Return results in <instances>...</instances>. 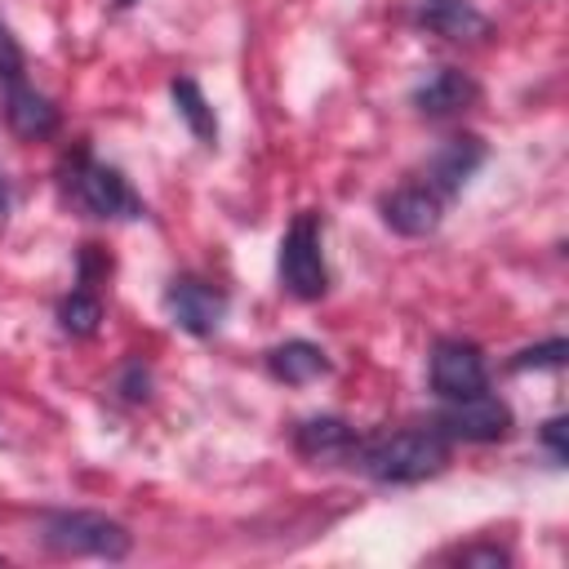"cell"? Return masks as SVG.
Here are the masks:
<instances>
[{"label":"cell","mask_w":569,"mask_h":569,"mask_svg":"<svg viewBox=\"0 0 569 569\" xmlns=\"http://www.w3.org/2000/svg\"><path fill=\"white\" fill-rule=\"evenodd\" d=\"M351 467H360L373 485H422L449 467V440L436 427L360 436Z\"/></svg>","instance_id":"6da1fadb"},{"label":"cell","mask_w":569,"mask_h":569,"mask_svg":"<svg viewBox=\"0 0 569 569\" xmlns=\"http://www.w3.org/2000/svg\"><path fill=\"white\" fill-rule=\"evenodd\" d=\"M62 196L71 209H80L84 218L98 222H138L147 213L142 196L129 187V178L116 164L93 160V151L80 142L67 160H62Z\"/></svg>","instance_id":"7a4b0ae2"},{"label":"cell","mask_w":569,"mask_h":569,"mask_svg":"<svg viewBox=\"0 0 569 569\" xmlns=\"http://www.w3.org/2000/svg\"><path fill=\"white\" fill-rule=\"evenodd\" d=\"M40 542L53 556H93V560H124L133 538L120 520L102 516V511H44L40 516Z\"/></svg>","instance_id":"3957f363"},{"label":"cell","mask_w":569,"mask_h":569,"mask_svg":"<svg viewBox=\"0 0 569 569\" xmlns=\"http://www.w3.org/2000/svg\"><path fill=\"white\" fill-rule=\"evenodd\" d=\"M320 218L316 213H298L289 222V231L280 236V253H276V276L280 289L298 302H316L329 293V262H325V244H320Z\"/></svg>","instance_id":"277c9868"},{"label":"cell","mask_w":569,"mask_h":569,"mask_svg":"<svg viewBox=\"0 0 569 569\" xmlns=\"http://www.w3.org/2000/svg\"><path fill=\"white\" fill-rule=\"evenodd\" d=\"M445 440H467V445H493V440H507L511 427H516V413L502 396L493 391H476V396H462V400H445V409L436 413L431 422Z\"/></svg>","instance_id":"5b68a950"},{"label":"cell","mask_w":569,"mask_h":569,"mask_svg":"<svg viewBox=\"0 0 569 569\" xmlns=\"http://www.w3.org/2000/svg\"><path fill=\"white\" fill-rule=\"evenodd\" d=\"M160 302H164V316L191 338H213L227 320V289L204 276H173Z\"/></svg>","instance_id":"8992f818"},{"label":"cell","mask_w":569,"mask_h":569,"mask_svg":"<svg viewBox=\"0 0 569 569\" xmlns=\"http://www.w3.org/2000/svg\"><path fill=\"white\" fill-rule=\"evenodd\" d=\"M427 378H431V391L440 400H462V396H476L489 387V365H485V351L467 338H440L431 347V360H427Z\"/></svg>","instance_id":"52a82bcc"},{"label":"cell","mask_w":569,"mask_h":569,"mask_svg":"<svg viewBox=\"0 0 569 569\" xmlns=\"http://www.w3.org/2000/svg\"><path fill=\"white\" fill-rule=\"evenodd\" d=\"M0 116H4L9 133L22 138V142H44V138H53L58 124H62V111L53 107V98L40 93L27 76L0 80Z\"/></svg>","instance_id":"ba28073f"},{"label":"cell","mask_w":569,"mask_h":569,"mask_svg":"<svg viewBox=\"0 0 569 569\" xmlns=\"http://www.w3.org/2000/svg\"><path fill=\"white\" fill-rule=\"evenodd\" d=\"M485 156H489V147H485L476 133H453V138H445V142L427 156L422 182H427L440 200H453V196L476 178V169L485 164Z\"/></svg>","instance_id":"9c48e42d"},{"label":"cell","mask_w":569,"mask_h":569,"mask_svg":"<svg viewBox=\"0 0 569 569\" xmlns=\"http://www.w3.org/2000/svg\"><path fill=\"white\" fill-rule=\"evenodd\" d=\"M293 449L316 467H338V462L356 458L360 431L338 413H311V418L293 422Z\"/></svg>","instance_id":"30bf717a"},{"label":"cell","mask_w":569,"mask_h":569,"mask_svg":"<svg viewBox=\"0 0 569 569\" xmlns=\"http://www.w3.org/2000/svg\"><path fill=\"white\" fill-rule=\"evenodd\" d=\"M382 222L396 231V236H409V240H418V236H431L436 227H440V218H445V200L427 187V182H405V187H396L391 196H382Z\"/></svg>","instance_id":"8fae6325"},{"label":"cell","mask_w":569,"mask_h":569,"mask_svg":"<svg viewBox=\"0 0 569 569\" xmlns=\"http://www.w3.org/2000/svg\"><path fill=\"white\" fill-rule=\"evenodd\" d=\"M413 22L440 40H453V44H476V40L493 36V22L471 0H418Z\"/></svg>","instance_id":"7c38bea8"},{"label":"cell","mask_w":569,"mask_h":569,"mask_svg":"<svg viewBox=\"0 0 569 569\" xmlns=\"http://www.w3.org/2000/svg\"><path fill=\"white\" fill-rule=\"evenodd\" d=\"M476 98H480V84H476L462 67H436L431 76H422V80L413 84V107H418V116H427V120L458 116V111H467Z\"/></svg>","instance_id":"4fadbf2b"},{"label":"cell","mask_w":569,"mask_h":569,"mask_svg":"<svg viewBox=\"0 0 569 569\" xmlns=\"http://www.w3.org/2000/svg\"><path fill=\"white\" fill-rule=\"evenodd\" d=\"M267 373L284 387H307V382H320L333 373V360L325 347L307 342V338H289V342H276L267 351Z\"/></svg>","instance_id":"5bb4252c"},{"label":"cell","mask_w":569,"mask_h":569,"mask_svg":"<svg viewBox=\"0 0 569 569\" xmlns=\"http://www.w3.org/2000/svg\"><path fill=\"white\" fill-rule=\"evenodd\" d=\"M169 98H173V111L182 116V124L191 129V138L200 147H218V116H213L204 89L191 76H178V80H169Z\"/></svg>","instance_id":"9a60e30c"},{"label":"cell","mask_w":569,"mask_h":569,"mask_svg":"<svg viewBox=\"0 0 569 569\" xmlns=\"http://www.w3.org/2000/svg\"><path fill=\"white\" fill-rule=\"evenodd\" d=\"M58 329L67 338H93L102 329V298L93 289H71L67 298H58Z\"/></svg>","instance_id":"2e32d148"},{"label":"cell","mask_w":569,"mask_h":569,"mask_svg":"<svg viewBox=\"0 0 569 569\" xmlns=\"http://www.w3.org/2000/svg\"><path fill=\"white\" fill-rule=\"evenodd\" d=\"M111 391H116V400H124V405H147V400H151V365L138 360V356H129V360L116 369Z\"/></svg>","instance_id":"e0dca14e"},{"label":"cell","mask_w":569,"mask_h":569,"mask_svg":"<svg viewBox=\"0 0 569 569\" xmlns=\"http://www.w3.org/2000/svg\"><path fill=\"white\" fill-rule=\"evenodd\" d=\"M565 356H569V342H565V338H547V342H538V347L516 351V356H511V369H560Z\"/></svg>","instance_id":"ac0fdd59"},{"label":"cell","mask_w":569,"mask_h":569,"mask_svg":"<svg viewBox=\"0 0 569 569\" xmlns=\"http://www.w3.org/2000/svg\"><path fill=\"white\" fill-rule=\"evenodd\" d=\"M18 76H27V53H22V44L13 40L9 22L0 18V80H18Z\"/></svg>","instance_id":"d6986e66"},{"label":"cell","mask_w":569,"mask_h":569,"mask_svg":"<svg viewBox=\"0 0 569 569\" xmlns=\"http://www.w3.org/2000/svg\"><path fill=\"white\" fill-rule=\"evenodd\" d=\"M458 560L462 565H480V569H507L511 565V551H502L493 542H476V547H462Z\"/></svg>","instance_id":"ffe728a7"},{"label":"cell","mask_w":569,"mask_h":569,"mask_svg":"<svg viewBox=\"0 0 569 569\" xmlns=\"http://www.w3.org/2000/svg\"><path fill=\"white\" fill-rule=\"evenodd\" d=\"M565 431H569V422H565V418H547V422H542V431H538L556 467H560V462H569V445H565Z\"/></svg>","instance_id":"44dd1931"},{"label":"cell","mask_w":569,"mask_h":569,"mask_svg":"<svg viewBox=\"0 0 569 569\" xmlns=\"http://www.w3.org/2000/svg\"><path fill=\"white\" fill-rule=\"evenodd\" d=\"M111 271V258L98 249V244H80V284L89 289L98 276H107Z\"/></svg>","instance_id":"7402d4cb"},{"label":"cell","mask_w":569,"mask_h":569,"mask_svg":"<svg viewBox=\"0 0 569 569\" xmlns=\"http://www.w3.org/2000/svg\"><path fill=\"white\" fill-rule=\"evenodd\" d=\"M9 204H13V191H9V178H4V169H0V222L9 218Z\"/></svg>","instance_id":"603a6c76"},{"label":"cell","mask_w":569,"mask_h":569,"mask_svg":"<svg viewBox=\"0 0 569 569\" xmlns=\"http://www.w3.org/2000/svg\"><path fill=\"white\" fill-rule=\"evenodd\" d=\"M138 0H111V9H133Z\"/></svg>","instance_id":"cb8c5ba5"}]
</instances>
